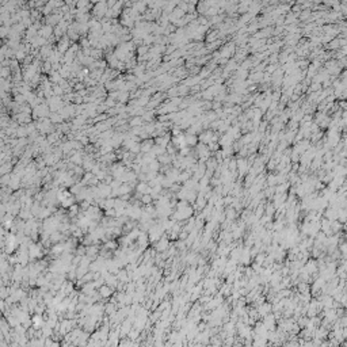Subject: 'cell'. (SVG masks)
I'll return each mask as SVG.
<instances>
[{
	"instance_id": "6da1fadb",
	"label": "cell",
	"mask_w": 347,
	"mask_h": 347,
	"mask_svg": "<svg viewBox=\"0 0 347 347\" xmlns=\"http://www.w3.org/2000/svg\"><path fill=\"white\" fill-rule=\"evenodd\" d=\"M71 160H72L73 163H76V164H81V161H83V159H81V153H80V152H77V153L75 152L73 156L71 157Z\"/></svg>"
},
{
	"instance_id": "7a4b0ae2",
	"label": "cell",
	"mask_w": 347,
	"mask_h": 347,
	"mask_svg": "<svg viewBox=\"0 0 347 347\" xmlns=\"http://www.w3.org/2000/svg\"><path fill=\"white\" fill-rule=\"evenodd\" d=\"M186 142H187V145H195L197 137H195V136H193V134H187L186 136Z\"/></svg>"
},
{
	"instance_id": "3957f363",
	"label": "cell",
	"mask_w": 347,
	"mask_h": 347,
	"mask_svg": "<svg viewBox=\"0 0 347 347\" xmlns=\"http://www.w3.org/2000/svg\"><path fill=\"white\" fill-rule=\"evenodd\" d=\"M142 124V118L141 117H136L130 121V126H137V125H141Z\"/></svg>"
},
{
	"instance_id": "277c9868",
	"label": "cell",
	"mask_w": 347,
	"mask_h": 347,
	"mask_svg": "<svg viewBox=\"0 0 347 347\" xmlns=\"http://www.w3.org/2000/svg\"><path fill=\"white\" fill-rule=\"evenodd\" d=\"M148 189H149V186L147 185V183H140V185L137 186V190H138V191H141V193H145Z\"/></svg>"
},
{
	"instance_id": "5b68a950",
	"label": "cell",
	"mask_w": 347,
	"mask_h": 347,
	"mask_svg": "<svg viewBox=\"0 0 347 347\" xmlns=\"http://www.w3.org/2000/svg\"><path fill=\"white\" fill-rule=\"evenodd\" d=\"M100 292L103 296H110V289H107V288H102Z\"/></svg>"
},
{
	"instance_id": "8992f818",
	"label": "cell",
	"mask_w": 347,
	"mask_h": 347,
	"mask_svg": "<svg viewBox=\"0 0 347 347\" xmlns=\"http://www.w3.org/2000/svg\"><path fill=\"white\" fill-rule=\"evenodd\" d=\"M171 172H172V174H175V175H174V179H175L176 176H178V171H176V169H175V171H171ZM168 179H169V180H171V182H172V175H168Z\"/></svg>"
}]
</instances>
